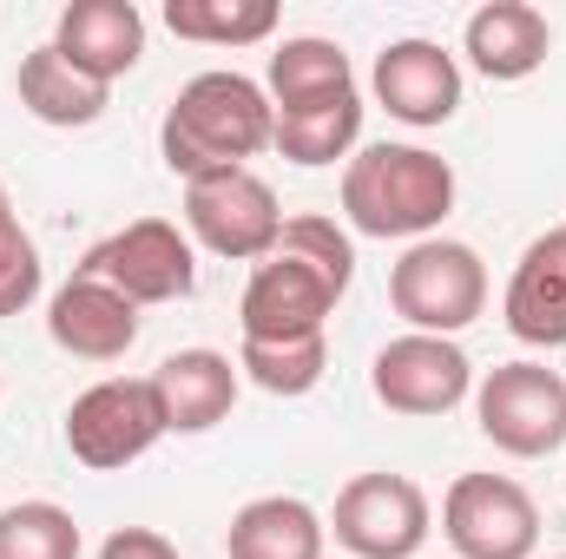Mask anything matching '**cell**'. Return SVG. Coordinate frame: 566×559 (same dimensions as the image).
<instances>
[{
    "label": "cell",
    "instance_id": "obj_1",
    "mask_svg": "<svg viewBox=\"0 0 566 559\" xmlns=\"http://www.w3.org/2000/svg\"><path fill=\"white\" fill-rule=\"evenodd\" d=\"M349 277H356V244L349 231H336V218H283L277 251L251 271L244 303H238L244 342L323 336Z\"/></svg>",
    "mask_w": 566,
    "mask_h": 559
},
{
    "label": "cell",
    "instance_id": "obj_2",
    "mask_svg": "<svg viewBox=\"0 0 566 559\" xmlns=\"http://www.w3.org/2000/svg\"><path fill=\"white\" fill-rule=\"evenodd\" d=\"M277 133V106L258 80L244 73H198L178 86L165 126H158V151L165 165L191 184L211 171H231L244 158H258Z\"/></svg>",
    "mask_w": 566,
    "mask_h": 559
},
{
    "label": "cell",
    "instance_id": "obj_3",
    "mask_svg": "<svg viewBox=\"0 0 566 559\" xmlns=\"http://www.w3.org/2000/svg\"><path fill=\"white\" fill-rule=\"evenodd\" d=\"M454 211V165L428 145H363L343 165V218L363 238L422 244Z\"/></svg>",
    "mask_w": 566,
    "mask_h": 559
},
{
    "label": "cell",
    "instance_id": "obj_4",
    "mask_svg": "<svg viewBox=\"0 0 566 559\" xmlns=\"http://www.w3.org/2000/svg\"><path fill=\"white\" fill-rule=\"evenodd\" d=\"M389 303L416 336H461L488 309V264L474 244L454 238H422L396 257L389 271Z\"/></svg>",
    "mask_w": 566,
    "mask_h": 559
},
{
    "label": "cell",
    "instance_id": "obj_5",
    "mask_svg": "<svg viewBox=\"0 0 566 559\" xmlns=\"http://www.w3.org/2000/svg\"><path fill=\"white\" fill-rule=\"evenodd\" d=\"M481 434L514 461H547L566 447V376L547 362H501L474 382Z\"/></svg>",
    "mask_w": 566,
    "mask_h": 559
},
{
    "label": "cell",
    "instance_id": "obj_6",
    "mask_svg": "<svg viewBox=\"0 0 566 559\" xmlns=\"http://www.w3.org/2000/svg\"><path fill=\"white\" fill-rule=\"evenodd\" d=\"M165 441V409L151 395V376H106L66 409V454L93 474H119Z\"/></svg>",
    "mask_w": 566,
    "mask_h": 559
},
{
    "label": "cell",
    "instance_id": "obj_7",
    "mask_svg": "<svg viewBox=\"0 0 566 559\" xmlns=\"http://www.w3.org/2000/svg\"><path fill=\"white\" fill-rule=\"evenodd\" d=\"M185 231H191L211 257L264 264V257L277 251V238H283L277 191H271L251 165H231V171L191 178V184H185Z\"/></svg>",
    "mask_w": 566,
    "mask_h": 559
},
{
    "label": "cell",
    "instance_id": "obj_8",
    "mask_svg": "<svg viewBox=\"0 0 566 559\" xmlns=\"http://www.w3.org/2000/svg\"><path fill=\"white\" fill-rule=\"evenodd\" d=\"M441 534L454 559H534L541 507L507 474H461L441 500Z\"/></svg>",
    "mask_w": 566,
    "mask_h": 559
},
{
    "label": "cell",
    "instance_id": "obj_9",
    "mask_svg": "<svg viewBox=\"0 0 566 559\" xmlns=\"http://www.w3.org/2000/svg\"><path fill=\"white\" fill-rule=\"evenodd\" d=\"M80 277L113 283L119 296L133 303H178L198 289V257H191V238L165 218H133L126 231H113L106 244H93L80 257Z\"/></svg>",
    "mask_w": 566,
    "mask_h": 559
},
{
    "label": "cell",
    "instance_id": "obj_10",
    "mask_svg": "<svg viewBox=\"0 0 566 559\" xmlns=\"http://www.w3.org/2000/svg\"><path fill=\"white\" fill-rule=\"evenodd\" d=\"M329 534L349 559H416L428 540V494L409 474H356L336 494Z\"/></svg>",
    "mask_w": 566,
    "mask_h": 559
},
{
    "label": "cell",
    "instance_id": "obj_11",
    "mask_svg": "<svg viewBox=\"0 0 566 559\" xmlns=\"http://www.w3.org/2000/svg\"><path fill=\"white\" fill-rule=\"evenodd\" d=\"M369 389L389 415H448L474 395V362L461 356L454 336H396L376 349V369H369Z\"/></svg>",
    "mask_w": 566,
    "mask_h": 559
},
{
    "label": "cell",
    "instance_id": "obj_12",
    "mask_svg": "<svg viewBox=\"0 0 566 559\" xmlns=\"http://www.w3.org/2000/svg\"><path fill=\"white\" fill-rule=\"evenodd\" d=\"M369 86H376V106H382L389 119L416 126V133L448 126V119L461 113V66H454V53L434 46V40H389V46L376 53Z\"/></svg>",
    "mask_w": 566,
    "mask_h": 559
},
{
    "label": "cell",
    "instance_id": "obj_13",
    "mask_svg": "<svg viewBox=\"0 0 566 559\" xmlns=\"http://www.w3.org/2000/svg\"><path fill=\"white\" fill-rule=\"evenodd\" d=\"M46 336H53V349L80 356V362H119L139 342V303L119 296L113 283L73 271L46 303Z\"/></svg>",
    "mask_w": 566,
    "mask_h": 559
},
{
    "label": "cell",
    "instance_id": "obj_14",
    "mask_svg": "<svg viewBox=\"0 0 566 559\" xmlns=\"http://www.w3.org/2000/svg\"><path fill=\"white\" fill-rule=\"evenodd\" d=\"M53 53L86 73L93 86H113L139 66L145 53V13L133 0H73L53 20Z\"/></svg>",
    "mask_w": 566,
    "mask_h": 559
},
{
    "label": "cell",
    "instance_id": "obj_15",
    "mask_svg": "<svg viewBox=\"0 0 566 559\" xmlns=\"http://www.w3.org/2000/svg\"><path fill=\"white\" fill-rule=\"evenodd\" d=\"M461 53H468V66H474L481 80L514 86V80H534V73L547 66V53H554V27H547V13L527 7V0H488V7L468 13V27H461Z\"/></svg>",
    "mask_w": 566,
    "mask_h": 559
},
{
    "label": "cell",
    "instance_id": "obj_16",
    "mask_svg": "<svg viewBox=\"0 0 566 559\" xmlns=\"http://www.w3.org/2000/svg\"><path fill=\"white\" fill-rule=\"evenodd\" d=\"M238 362L218 349H178L151 369V395L165 409V434H211L238 409Z\"/></svg>",
    "mask_w": 566,
    "mask_h": 559
},
{
    "label": "cell",
    "instance_id": "obj_17",
    "mask_svg": "<svg viewBox=\"0 0 566 559\" xmlns=\"http://www.w3.org/2000/svg\"><path fill=\"white\" fill-rule=\"evenodd\" d=\"M501 316H507V329L527 349H566V238L560 231H547V238H534L521 251Z\"/></svg>",
    "mask_w": 566,
    "mask_h": 559
},
{
    "label": "cell",
    "instance_id": "obj_18",
    "mask_svg": "<svg viewBox=\"0 0 566 559\" xmlns=\"http://www.w3.org/2000/svg\"><path fill=\"white\" fill-rule=\"evenodd\" d=\"M323 514L296 494H258L231 514L224 559H323Z\"/></svg>",
    "mask_w": 566,
    "mask_h": 559
},
{
    "label": "cell",
    "instance_id": "obj_19",
    "mask_svg": "<svg viewBox=\"0 0 566 559\" xmlns=\"http://www.w3.org/2000/svg\"><path fill=\"white\" fill-rule=\"evenodd\" d=\"M343 93H356V73H349V53L336 40L303 33V40H283L277 53H271V106L277 113L329 106Z\"/></svg>",
    "mask_w": 566,
    "mask_h": 559
},
{
    "label": "cell",
    "instance_id": "obj_20",
    "mask_svg": "<svg viewBox=\"0 0 566 559\" xmlns=\"http://www.w3.org/2000/svg\"><path fill=\"white\" fill-rule=\"evenodd\" d=\"M13 86H20V106H27L40 126H66V133H73V126H93V119L106 113V93H113V86H93L86 73H73V66L53 53V40L20 60V80H13Z\"/></svg>",
    "mask_w": 566,
    "mask_h": 559
},
{
    "label": "cell",
    "instance_id": "obj_21",
    "mask_svg": "<svg viewBox=\"0 0 566 559\" xmlns=\"http://www.w3.org/2000/svg\"><path fill=\"white\" fill-rule=\"evenodd\" d=\"M363 139V99L356 93H343V99H329V106H303V113H277V145L290 165H336V158H349Z\"/></svg>",
    "mask_w": 566,
    "mask_h": 559
},
{
    "label": "cell",
    "instance_id": "obj_22",
    "mask_svg": "<svg viewBox=\"0 0 566 559\" xmlns=\"http://www.w3.org/2000/svg\"><path fill=\"white\" fill-rule=\"evenodd\" d=\"M165 27L198 46H258L277 33L271 0H165Z\"/></svg>",
    "mask_w": 566,
    "mask_h": 559
},
{
    "label": "cell",
    "instance_id": "obj_23",
    "mask_svg": "<svg viewBox=\"0 0 566 559\" xmlns=\"http://www.w3.org/2000/svg\"><path fill=\"white\" fill-rule=\"evenodd\" d=\"M323 369H329V342H323V336L244 342V349H238V376H244V382H258L264 395H283V402L310 395V389L323 382Z\"/></svg>",
    "mask_w": 566,
    "mask_h": 559
},
{
    "label": "cell",
    "instance_id": "obj_24",
    "mask_svg": "<svg viewBox=\"0 0 566 559\" xmlns=\"http://www.w3.org/2000/svg\"><path fill=\"white\" fill-rule=\"evenodd\" d=\"M80 520L60 500H13L0 507V559H80Z\"/></svg>",
    "mask_w": 566,
    "mask_h": 559
},
{
    "label": "cell",
    "instance_id": "obj_25",
    "mask_svg": "<svg viewBox=\"0 0 566 559\" xmlns=\"http://www.w3.org/2000/svg\"><path fill=\"white\" fill-rule=\"evenodd\" d=\"M33 296H40V251H33V238H27L7 184H0V323L20 316Z\"/></svg>",
    "mask_w": 566,
    "mask_h": 559
},
{
    "label": "cell",
    "instance_id": "obj_26",
    "mask_svg": "<svg viewBox=\"0 0 566 559\" xmlns=\"http://www.w3.org/2000/svg\"><path fill=\"white\" fill-rule=\"evenodd\" d=\"M99 559H178V547L158 527H119V534H106Z\"/></svg>",
    "mask_w": 566,
    "mask_h": 559
},
{
    "label": "cell",
    "instance_id": "obj_27",
    "mask_svg": "<svg viewBox=\"0 0 566 559\" xmlns=\"http://www.w3.org/2000/svg\"><path fill=\"white\" fill-rule=\"evenodd\" d=\"M560 238H566V224H560Z\"/></svg>",
    "mask_w": 566,
    "mask_h": 559
},
{
    "label": "cell",
    "instance_id": "obj_28",
    "mask_svg": "<svg viewBox=\"0 0 566 559\" xmlns=\"http://www.w3.org/2000/svg\"><path fill=\"white\" fill-rule=\"evenodd\" d=\"M560 559H566V553H560Z\"/></svg>",
    "mask_w": 566,
    "mask_h": 559
}]
</instances>
